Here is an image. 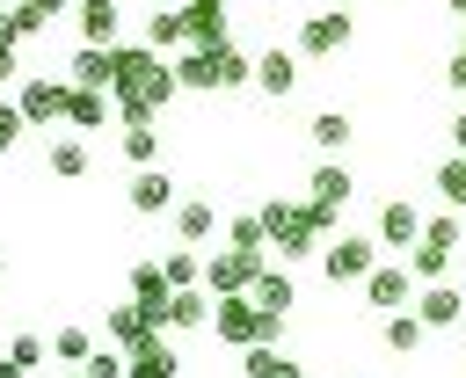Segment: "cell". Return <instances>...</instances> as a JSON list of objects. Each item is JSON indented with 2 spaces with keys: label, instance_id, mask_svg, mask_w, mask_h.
Masks as SVG:
<instances>
[{
  "label": "cell",
  "instance_id": "obj_1",
  "mask_svg": "<svg viewBox=\"0 0 466 378\" xmlns=\"http://www.w3.org/2000/svg\"><path fill=\"white\" fill-rule=\"evenodd\" d=\"M255 211H262V233H269V247H277L284 262H306V254L328 247V225H320L306 204H291V196H262Z\"/></svg>",
  "mask_w": 466,
  "mask_h": 378
},
{
  "label": "cell",
  "instance_id": "obj_2",
  "mask_svg": "<svg viewBox=\"0 0 466 378\" xmlns=\"http://www.w3.org/2000/svg\"><path fill=\"white\" fill-rule=\"evenodd\" d=\"M277 327H284V313H262L255 298H218V313H211V334H218L226 349H255V342H277Z\"/></svg>",
  "mask_w": 466,
  "mask_h": 378
},
{
  "label": "cell",
  "instance_id": "obj_3",
  "mask_svg": "<svg viewBox=\"0 0 466 378\" xmlns=\"http://www.w3.org/2000/svg\"><path fill=\"white\" fill-rule=\"evenodd\" d=\"M262 269H269V254H255V247H211L204 254V291L211 298H248Z\"/></svg>",
  "mask_w": 466,
  "mask_h": 378
},
{
  "label": "cell",
  "instance_id": "obj_4",
  "mask_svg": "<svg viewBox=\"0 0 466 378\" xmlns=\"http://www.w3.org/2000/svg\"><path fill=\"white\" fill-rule=\"evenodd\" d=\"M350 36H357L350 7H313V15H299L291 51H299V58H335V51H350Z\"/></svg>",
  "mask_w": 466,
  "mask_h": 378
},
{
  "label": "cell",
  "instance_id": "obj_5",
  "mask_svg": "<svg viewBox=\"0 0 466 378\" xmlns=\"http://www.w3.org/2000/svg\"><path fill=\"white\" fill-rule=\"evenodd\" d=\"M371 269H379V233H342V240L320 247V276L328 284H364Z\"/></svg>",
  "mask_w": 466,
  "mask_h": 378
},
{
  "label": "cell",
  "instance_id": "obj_6",
  "mask_svg": "<svg viewBox=\"0 0 466 378\" xmlns=\"http://www.w3.org/2000/svg\"><path fill=\"white\" fill-rule=\"evenodd\" d=\"M15 102H22V116H29V131H44V124H66V109H73V80H51V73H29V80L15 87Z\"/></svg>",
  "mask_w": 466,
  "mask_h": 378
},
{
  "label": "cell",
  "instance_id": "obj_7",
  "mask_svg": "<svg viewBox=\"0 0 466 378\" xmlns=\"http://www.w3.org/2000/svg\"><path fill=\"white\" fill-rule=\"evenodd\" d=\"M350 196H357V182H350V167H342V160H320V167L306 174V211H313L328 233H335V218H342V204H350Z\"/></svg>",
  "mask_w": 466,
  "mask_h": 378
},
{
  "label": "cell",
  "instance_id": "obj_8",
  "mask_svg": "<svg viewBox=\"0 0 466 378\" xmlns=\"http://www.w3.org/2000/svg\"><path fill=\"white\" fill-rule=\"evenodd\" d=\"M357 291H364V305H371V313H408L422 284H415V269H408V262H379Z\"/></svg>",
  "mask_w": 466,
  "mask_h": 378
},
{
  "label": "cell",
  "instance_id": "obj_9",
  "mask_svg": "<svg viewBox=\"0 0 466 378\" xmlns=\"http://www.w3.org/2000/svg\"><path fill=\"white\" fill-rule=\"evenodd\" d=\"M124 204H131L138 218H167V211L182 204V189H175V174H167V167H131V189H124Z\"/></svg>",
  "mask_w": 466,
  "mask_h": 378
},
{
  "label": "cell",
  "instance_id": "obj_10",
  "mask_svg": "<svg viewBox=\"0 0 466 378\" xmlns=\"http://www.w3.org/2000/svg\"><path fill=\"white\" fill-rule=\"evenodd\" d=\"M415 320H422L430 334L459 327V320H466V284H422V291H415Z\"/></svg>",
  "mask_w": 466,
  "mask_h": 378
},
{
  "label": "cell",
  "instance_id": "obj_11",
  "mask_svg": "<svg viewBox=\"0 0 466 378\" xmlns=\"http://www.w3.org/2000/svg\"><path fill=\"white\" fill-rule=\"evenodd\" d=\"M66 80H73V87H87V94H116V58H109L102 44H73Z\"/></svg>",
  "mask_w": 466,
  "mask_h": 378
},
{
  "label": "cell",
  "instance_id": "obj_12",
  "mask_svg": "<svg viewBox=\"0 0 466 378\" xmlns=\"http://www.w3.org/2000/svg\"><path fill=\"white\" fill-rule=\"evenodd\" d=\"M422 225H430V218H422V211H415L408 196H386V204H379V225H371V233H379V247H393V254H400V247H415V240H422Z\"/></svg>",
  "mask_w": 466,
  "mask_h": 378
},
{
  "label": "cell",
  "instance_id": "obj_13",
  "mask_svg": "<svg viewBox=\"0 0 466 378\" xmlns=\"http://www.w3.org/2000/svg\"><path fill=\"white\" fill-rule=\"evenodd\" d=\"M73 29H80V44L116 51V44H124V7H116V0H80V7H73Z\"/></svg>",
  "mask_w": 466,
  "mask_h": 378
},
{
  "label": "cell",
  "instance_id": "obj_14",
  "mask_svg": "<svg viewBox=\"0 0 466 378\" xmlns=\"http://www.w3.org/2000/svg\"><path fill=\"white\" fill-rule=\"evenodd\" d=\"M167 233H175L182 247H204V240L218 233V204H211V196H182V204L167 211Z\"/></svg>",
  "mask_w": 466,
  "mask_h": 378
},
{
  "label": "cell",
  "instance_id": "obj_15",
  "mask_svg": "<svg viewBox=\"0 0 466 378\" xmlns=\"http://www.w3.org/2000/svg\"><path fill=\"white\" fill-rule=\"evenodd\" d=\"M131 298L153 313V327H167V298H175V284H167V269H160V254H146V262H131Z\"/></svg>",
  "mask_w": 466,
  "mask_h": 378
},
{
  "label": "cell",
  "instance_id": "obj_16",
  "mask_svg": "<svg viewBox=\"0 0 466 378\" xmlns=\"http://www.w3.org/2000/svg\"><path fill=\"white\" fill-rule=\"evenodd\" d=\"M182 371V356H175V342H167V327H153L131 356H124V378H175Z\"/></svg>",
  "mask_w": 466,
  "mask_h": 378
},
{
  "label": "cell",
  "instance_id": "obj_17",
  "mask_svg": "<svg viewBox=\"0 0 466 378\" xmlns=\"http://www.w3.org/2000/svg\"><path fill=\"white\" fill-rule=\"evenodd\" d=\"M255 87H262L269 102H284V94L299 87V51H284V44H269V51L255 58Z\"/></svg>",
  "mask_w": 466,
  "mask_h": 378
},
{
  "label": "cell",
  "instance_id": "obj_18",
  "mask_svg": "<svg viewBox=\"0 0 466 378\" xmlns=\"http://www.w3.org/2000/svg\"><path fill=\"white\" fill-rule=\"evenodd\" d=\"M44 167H51L58 182H80V174L95 167V153H87V138H80V131H58V138L44 145Z\"/></svg>",
  "mask_w": 466,
  "mask_h": 378
},
{
  "label": "cell",
  "instance_id": "obj_19",
  "mask_svg": "<svg viewBox=\"0 0 466 378\" xmlns=\"http://www.w3.org/2000/svg\"><path fill=\"white\" fill-rule=\"evenodd\" d=\"M146 44L167 58V51H189V7H153L146 15Z\"/></svg>",
  "mask_w": 466,
  "mask_h": 378
},
{
  "label": "cell",
  "instance_id": "obj_20",
  "mask_svg": "<svg viewBox=\"0 0 466 378\" xmlns=\"http://www.w3.org/2000/svg\"><path fill=\"white\" fill-rule=\"evenodd\" d=\"M102 334H109V342H116V349L131 356V349H138V342L153 334V313H146L138 298H131V305H109V320H102Z\"/></svg>",
  "mask_w": 466,
  "mask_h": 378
},
{
  "label": "cell",
  "instance_id": "obj_21",
  "mask_svg": "<svg viewBox=\"0 0 466 378\" xmlns=\"http://www.w3.org/2000/svg\"><path fill=\"white\" fill-rule=\"evenodd\" d=\"M350 131H357V124H350L342 109H320V116L306 124V138H313V153H320V160H342V153H350Z\"/></svg>",
  "mask_w": 466,
  "mask_h": 378
},
{
  "label": "cell",
  "instance_id": "obj_22",
  "mask_svg": "<svg viewBox=\"0 0 466 378\" xmlns=\"http://www.w3.org/2000/svg\"><path fill=\"white\" fill-rule=\"evenodd\" d=\"M211 313H218V298H211L204 284H189V291L167 298V327H182V334H189V327H211Z\"/></svg>",
  "mask_w": 466,
  "mask_h": 378
},
{
  "label": "cell",
  "instance_id": "obj_23",
  "mask_svg": "<svg viewBox=\"0 0 466 378\" xmlns=\"http://www.w3.org/2000/svg\"><path fill=\"white\" fill-rule=\"evenodd\" d=\"M451 262H459V247H437V240H415V247H408L415 284H451Z\"/></svg>",
  "mask_w": 466,
  "mask_h": 378
},
{
  "label": "cell",
  "instance_id": "obj_24",
  "mask_svg": "<svg viewBox=\"0 0 466 378\" xmlns=\"http://www.w3.org/2000/svg\"><path fill=\"white\" fill-rule=\"evenodd\" d=\"M379 342H386L393 356H415V349L430 342V327H422V320H415V305H408V313H386V320H379Z\"/></svg>",
  "mask_w": 466,
  "mask_h": 378
},
{
  "label": "cell",
  "instance_id": "obj_25",
  "mask_svg": "<svg viewBox=\"0 0 466 378\" xmlns=\"http://www.w3.org/2000/svg\"><path fill=\"white\" fill-rule=\"evenodd\" d=\"M116 153H124L131 167H160V124H153V116H146V124H124Z\"/></svg>",
  "mask_w": 466,
  "mask_h": 378
},
{
  "label": "cell",
  "instance_id": "obj_26",
  "mask_svg": "<svg viewBox=\"0 0 466 378\" xmlns=\"http://www.w3.org/2000/svg\"><path fill=\"white\" fill-rule=\"evenodd\" d=\"M248 298H255L262 313H291V305H299V284H291V269H262Z\"/></svg>",
  "mask_w": 466,
  "mask_h": 378
},
{
  "label": "cell",
  "instance_id": "obj_27",
  "mask_svg": "<svg viewBox=\"0 0 466 378\" xmlns=\"http://www.w3.org/2000/svg\"><path fill=\"white\" fill-rule=\"evenodd\" d=\"M430 189H437V204H444V211H466V153H451V160H437V174H430Z\"/></svg>",
  "mask_w": 466,
  "mask_h": 378
},
{
  "label": "cell",
  "instance_id": "obj_28",
  "mask_svg": "<svg viewBox=\"0 0 466 378\" xmlns=\"http://www.w3.org/2000/svg\"><path fill=\"white\" fill-rule=\"evenodd\" d=\"M109 102H116V94H87V87H73L66 131H102V124H109Z\"/></svg>",
  "mask_w": 466,
  "mask_h": 378
},
{
  "label": "cell",
  "instance_id": "obj_29",
  "mask_svg": "<svg viewBox=\"0 0 466 378\" xmlns=\"http://www.w3.org/2000/svg\"><path fill=\"white\" fill-rule=\"evenodd\" d=\"M160 269H167V284H175V291L204 284V254H197V247H182V240H175V247H160Z\"/></svg>",
  "mask_w": 466,
  "mask_h": 378
},
{
  "label": "cell",
  "instance_id": "obj_30",
  "mask_svg": "<svg viewBox=\"0 0 466 378\" xmlns=\"http://www.w3.org/2000/svg\"><path fill=\"white\" fill-rule=\"evenodd\" d=\"M189 44H197V51L233 44V36H226V7H189Z\"/></svg>",
  "mask_w": 466,
  "mask_h": 378
},
{
  "label": "cell",
  "instance_id": "obj_31",
  "mask_svg": "<svg viewBox=\"0 0 466 378\" xmlns=\"http://www.w3.org/2000/svg\"><path fill=\"white\" fill-rule=\"evenodd\" d=\"M248 378H306V371H299L277 342H255V349H248Z\"/></svg>",
  "mask_w": 466,
  "mask_h": 378
},
{
  "label": "cell",
  "instance_id": "obj_32",
  "mask_svg": "<svg viewBox=\"0 0 466 378\" xmlns=\"http://www.w3.org/2000/svg\"><path fill=\"white\" fill-rule=\"evenodd\" d=\"M226 247H255V254H269V233H262V211H233V218H226Z\"/></svg>",
  "mask_w": 466,
  "mask_h": 378
},
{
  "label": "cell",
  "instance_id": "obj_33",
  "mask_svg": "<svg viewBox=\"0 0 466 378\" xmlns=\"http://www.w3.org/2000/svg\"><path fill=\"white\" fill-rule=\"evenodd\" d=\"M95 349H102V342H95L87 327H51V356H58V363H87Z\"/></svg>",
  "mask_w": 466,
  "mask_h": 378
},
{
  "label": "cell",
  "instance_id": "obj_34",
  "mask_svg": "<svg viewBox=\"0 0 466 378\" xmlns=\"http://www.w3.org/2000/svg\"><path fill=\"white\" fill-rule=\"evenodd\" d=\"M44 29H51V15H36L29 0H15V15H7V44H36Z\"/></svg>",
  "mask_w": 466,
  "mask_h": 378
},
{
  "label": "cell",
  "instance_id": "obj_35",
  "mask_svg": "<svg viewBox=\"0 0 466 378\" xmlns=\"http://www.w3.org/2000/svg\"><path fill=\"white\" fill-rule=\"evenodd\" d=\"M7 356H15L22 371H44V356H51V334H7Z\"/></svg>",
  "mask_w": 466,
  "mask_h": 378
},
{
  "label": "cell",
  "instance_id": "obj_36",
  "mask_svg": "<svg viewBox=\"0 0 466 378\" xmlns=\"http://www.w3.org/2000/svg\"><path fill=\"white\" fill-rule=\"evenodd\" d=\"M80 371H87V378H124V349H116V342H102V349H95Z\"/></svg>",
  "mask_w": 466,
  "mask_h": 378
},
{
  "label": "cell",
  "instance_id": "obj_37",
  "mask_svg": "<svg viewBox=\"0 0 466 378\" xmlns=\"http://www.w3.org/2000/svg\"><path fill=\"white\" fill-rule=\"evenodd\" d=\"M29 131V116H22V102H0V153H15V138Z\"/></svg>",
  "mask_w": 466,
  "mask_h": 378
},
{
  "label": "cell",
  "instance_id": "obj_38",
  "mask_svg": "<svg viewBox=\"0 0 466 378\" xmlns=\"http://www.w3.org/2000/svg\"><path fill=\"white\" fill-rule=\"evenodd\" d=\"M7 80H22V44L0 36V87H7Z\"/></svg>",
  "mask_w": 466,
  "mask_h": 378
},
{
  "label": "cell",
  "instance_id": "obj_39",
  "mask_svg": "<svg viewBox=\"0 0 466 378\" xmlns=\"http://www.w3.org/2000/svg\"><path fill=\"white\" fill-rule=\"evenodd\" d=\"M444 80H451V94H459V102H466V44H459V51H451V65H444Z\"/></svg>",
  "mask_w": 466,
  "mask_h": 378
},
{
  "label": "cell",
  "instance_id": "obj_40",
  "mask_svg": "<svg viewBox=\"0 0 466 378\" xmlns=\"http://www.w3.org/2000/svg\"><path fill=\"white\" fill-rule=\"evenodd\" d=\"M451 153H466V102L451 109Z\"/></svg>",
  "mask_w": 466,
  "mask_h": 378
},
{
  "label": "cell",
  "instance_id": "obj_41",
  "mask_svg": "<svg viewBox=\"0 0 466 378\" xmlns=\"http://www.w3.org/2000/svg\"><path fill=\"white\" fill-rule=\"evenodd\" d=\"M29 7H36V15H73L80 0H29Z\"/></svg>",
  "mask_w": 466,
  "mask_h": 378
},
{
  "label": "cell",
  "instance_id": "obj_42",
  "mask_svg": "<svg viewBox=\"0 0 466 378\" xmlns=\"http://www.w3.org/2000/svg\"><path fill=\"white\" fill-rule=\"evenodd\" d=\"M0 378H29V371H22V363H15V356H0Z\"/></svg>",
  "mask_w": 466,
  "mask_h": 378
},
{
  "label": "cell",
  "instance_id": "obj_43",
  "mask_svg": "<svg viewBox=\"0 0 466 378\" xmlns=\"http://www.w3.org/2000/svg\"><path fill=\"white\" fill-rule=\"evenodd\" d=\"M51 378H87V371H80V363H58V371H51Z\"/></svg>",
  "mask_w": 466,
  "mask_h": 378
},
{
  "label": "cell",
  "instance_id": "obj_44",
  "mask_svg": "<svg viewBox=\"0 0 466 378\" xmlns=\"http://www.w3.org/2000/svg\"><path fill=\"white\" fill-rule=\"evenodd\" d=\"M7 15H15V0H0V36H7Z\"/></svg>",
  "mask_w": 466,
  "mask_h": 378
},
{
  "label": "cell",
  "instance_id": "obj_45",
  "mask_svg": "<svg viewBox=\"0 0 466 378\" xmlns=\"http://www.w3.org/2000/svg\"><path fill=\"white\" fill-rule=\"evenodd\" d=\"M182 7H226V0H182Z\"/></svg>",
  "mask_w": 466,
  "mask_h": 378
},
{
  "label": "cell",
  "instance_id": "obj_46",
  "mask_svg": "<svg viewBox=\"0 0 466 378\" xmlns=\"http://www.w3.org/2000/svg\"><path fill=\"white\" fill-rule=\"evenodd\" d=\"M444 7H451V15H466V0H444Z\"/></svg>",
  "mask_w": 466,
  "mask_h": 378
},
{
  "label": "cell",
  "instance_id": "obj_47",
  "mask_svg": "<svg viewBox=\"0 0 466 378\" xmlns=\"http://www.w3.org/2000/svg\"><path fill=\"white\" fill-rule=\"evenodd\" d=\"M459 284H466V254H459Z\"/></svg>",
  "mask_w": 466,
  "mask_h": 378
},
{
  "label": "cell",
  "instance_id": "obj_48",
  "mask_svg": "<svg viewBox=\"0 0 466 378\" xmlns=\"http://www.w3.org/2000/svg\"><path fill=\"white\" fill-rule=\"evenodd\" d=\"M153 7H182V0H153Z\"/></svg>",
  "mask_w": 466,
  "mask_h": 378
},
{
  "label": "cell",
  "instance_id": "obj_49",
  "mask_svg": "<svg viewBox=\"0 0 466 378\" xmlns=\"http://www.w3.org/2000/svg\"><path fill=\"white\" fill-rule=\"evenodd\" d=\"M0 356H7V327H0Z\"/></svg>",
  "mask_w": 466,
  "mask_h": 378
},
{
  "label": "cell",
  "instance_id": "obj_50",
  "mask_svg": "<svg viewBox=\"0 0 466 378\" xmlns=\"http://www.w3.org/2000/svg\"><path fill=\"white\" fill-rule=\"evenodd\" d=\"M320 7H350V0H320Z\"/></svg>",
  "mask_w": 466,
  "mask_h": 378
},
{
  "label": "cell",
  "instance_id": "obj_51",
  "mask_svg": "<svg viewBox=\"0 0 466 378\" xmlns=\"http://www.w3.org/2000/svg\"><path fill=\"white\" fill-rule=\"evenodd\" d=\"M0 276H7V254H0Z\"/></svg>",
  "mask_w": 466,
  "mask_h": 378
},
{
  "label": "cell",
  "instance_id": "obj_52",
  "mask_svg": "<svg viewBox=\"0 0 466 378\" xmlns=\"http://www.w3.org/2000/svg\"><path fill=\"white\" fill-rule=\"evenodd\" d=\"M459 342H466V320H459Z\"/></svg>",
  "mask_w": 466,
  "mask_h": 378
},
{
  "label": "cell",
  "instance_id": "obj_53",
  "mask_svg": "<svg viewBox=\"0 0 466 378\" xmlns=\"http://www.w3.org/2000/svg\"><path fill=\"white\" fill-rule=\"evenodd\" d=\"M459 225H466V211H459Z\"/></svg>",
  "mask_w": 466,
  "mask_h": 378
}]
</instances>
